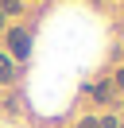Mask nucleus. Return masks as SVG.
Instances as JSON below:
<instances>
[{"instance_id": "obj_6", "label": "nucleus", "mask_w": 124, "mask_h": 128, "mask_svg": "<svg viewBox=\"0 0 124 128\" xmlns=\"http://www.w3.org/2000/svg\"><path fill=\"white\" fill-rule=\"evenodd\" d=\"M116 82H120V89H124V70H120V74H116Z\"/></svg>"}, {"instance_id": "obj_1", "label": "nucleus", "mask_w": 124, "mask_h": 128, "mask_svg": "<svg viewBox=\"0 0 124 128\" xmlns=\"http://www.w3.org/2000/svg\"><path fill=\"white\" fill-rule=\"evenodd\" d=\"M8 47H12V54L23 62V58L31 54V35H27V31H20V27H12V31H8Z\"/></svg>"}, {"instance_id": "obj_4", "label": "nucleus", "mask_w": 124, "mask_h": 128, "mask_svg": "<svg viewBox=\"0 0 124 128\" xmlns=\"http://www.w3.org/2000/svg\"><path fill=\"white\" fill-rule=\"evenodd\" d=\"M78 128H101V124H97V120H93V116H85V120H82V124H78Z\"/></svg>"}, {"instance_id": "obj_3", "label": "nucleus", "mask_w": 124, "mask_h": 128, "mask_svg": "<svg viewBox=\"0 0 124 128\" xmlns=\"http://www.w3.org/2000/svg\"><path fill=\"white\" fill-rule=\"evenodd\" d=\"M0 12L4 16H20V0H0Z\"/></svg>"}, {"instance_id": "obj_5", "label": "nucleus", "mask_w": 124, "mask_h": 128, "mask_svg": "<svg viewBox=\"0 0 124 128\" xmlns=\"http://www.w3.org/2000/svg\"><path fill=\"white\" fill-rule=\"evenodd\" d=\"M97 124H101V128H116V120H112V116H105V120H97Z\"/></svg>"}, {"instance_id": "obj_7", "label": "nucleus", "mask_w": 124, "mask_h": 128, "mask_svg": "<svg viewBox=\"0 0 124 128\" xmlns=\"http://www.w3.org/2000/svg\"><path fill=\"white\" fill-rule=\"evenodd\" d=\"M0 24H4V12H0Z\"/></svg>"}, {"instance_id": "obj_2", "label": "nucleus", "mask_w": 124, "mask_h": 128, "mask_svg": "<svg viewBox=\"0 0 124 128\" xmlns=\"http://www.w3.org/2000/svg\"><path fill=\"white\" fill-rule=\"evenodd\" d=\"M12 78H16V66H12V58H8V54H0V86H8Z\"/></svg>"}, {"instance_id": "obj_8", "label": "nucleus", "mask_w": 124, "mask_h": 128, "mask_svg": "<svg viewBox=\"0 0 124 128\" xmlns=\"http://www.w3.org/2000/svg\"><path fill=\"white\" fill-rule=\"evenodd\" d=\"M120 128H124V124H120Z\"/></svg>"}]
</instances>
